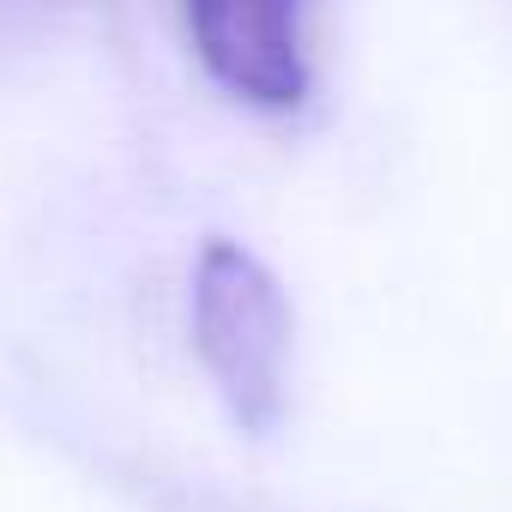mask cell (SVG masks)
Here are the masks:
<instances>
[{"label":"cell","instance_id":"1","mask_svg":"<svg viewBox=\"0 0 512 512\" xmlns=\"http://www.w3.org/2000/svg\"><path fill=\"white\" fill-rule=\"evenodd\" d=\"M296 314L260 253L211 235L193 266V350L247 434H272L290 398Z\"/></svg>","mask_w":512,"mask_h":512},{"label":"cell","instance_id":"2","mask_svg":"<svg viewBox=\"0 0 512 512\" xmlns=\"http://www.w3.org/2000/svg\"><path fill=\"white\" fill-rule=\"evenodd\" d=\"M187 37L205 73L247 109H302L308 49H302V0H181Z\"/></svg>","mask_w":512,"mask_h":512}]
</instances>
